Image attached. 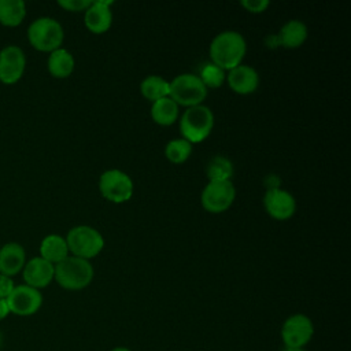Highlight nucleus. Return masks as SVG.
Wrapping results in <instances>:
<instances>
[{
	"instance_id": "obj_1",
	"label": "nucleus",
	"mask_w": 351,
	"mask_h": 351,
	"mask_svg": "<svg viewBox=\"0 0 351 351\" xmlns=\"http://www.w3.org/2000/svg\"><path fill=\"white\" fill-rule=\"evenodd\" d=\"M247 52L245 38L236 30H225L217 34L210 44L211 63L229 71L241 64Z\"/></svg>"
},
{
	"instance_id": "obj_2",
	"label": "nucleus",
	"mask_w": 351,
	"mask_h": 351,
	"mask_svg": "<svg viewBox=\"0 0 351 351\" xmlns=\"http://www.w3.org/2000/svg\"><path fill=\"white\" fill-rule=\"evenodd\" d=\"M95 276L93 266L89 261L69 255L55 265L53 280L67 291H80L86 288Z\"/></svg>"
},
{
	"instance_id": "obj_3",
	"label": "nucleus",
	"mask_w": 351,
	"mask_h": 351,
	"mask_svg": "<svg viewBox=\"0 0 351 351\" xmlns=\"http://www.w3.org/2000/svg\"><path fill=\"white\" fill-rule=\"evenodd\" d=\"M214 128V114L213 111L204 106H193L188 107L180 119V132L182 138L193 143H200L207 138Z\"/></svg>"
},
{
	"instance_id": "obj_4",
	"label": "nucleus",
	"mask_w": 351,
	"mask_h": 351,
	"mask_svg": "<svg viewBox=\"0 0 351 351\" xmlns=\"http://www.w3.org/2000/svg\"><path fill=\"white\" fill-rule=\"evenodd\" d=\"M64 32L56 19L41 16L34 19L27 27V40L30 45L41 52H52L62 47Z\"/></svg>"
},
{
	"instance_id": "obj_5",
	"label": "nucleus",
	"mask_w": 351,
	"mask_h": 351,
	"mask_svg": "<svg viewBox=\"0 0 351 351\" xmlns=\"http://www.w3.org/2000/svg\"><path fill=\"white\" fill-rule=\"evenodd\" d=\"M64 239L69 252L73 256L86 261L99 255L104 248V239L101 233L89 225H78L71 228Z\"/></svg>"
},
{
	"instance_id": "obj_6",
	"label": "nucleus",
	"mask_w": 351,
	"mask_h": 351,
	"mask_svg": "<svg viewBox=\"0 0 351 351\" xmlns=\"http://www.w3.org/2000/svg\"><path fill=\"white\" fill-rule=\"evenodd\" d=\"M207 88L196 74L184 73L169 81V97L174 100L178 107H193L203 104L207 96Z\"/></svg>"
},
{
	"instance_id": "obj_7",
	"label": "nucleus",
	"mask_w": 351,
	"mask_h": 351,
	"mask_svg": "<svg viewBox=\"0 0 351 351\" xmlns=\"http://www.w3.org/2000/svg\"><path fill=\"white\" fill-rule=\"evenodd\" d=\"M133 181L129 174L119 169H110L101 173L99 178V191L101 196L112 203L128 202L133 195Z\"/></svg>"
},
{
	"instance_id": "obj_8",
	"label": "nucleus",
	"mask_w": 351,
	"mask_h": 351,
	"mask_svg": "<svg viewBox=\"0 0 351 351\" xmlns=\"http://www.w3.org/2000/svg\"><path fill=\"white\" fill-rule=\"evenodd\" d=\"M236 197V189L230 180L208 181L200 195L202 206L206 211L219 214L230 208Z\"/></svg>"
},
{
	"instance_id": "obj_9",
	"label": "nucleus",
	"mask_w": 351,
	"mask_h": 351,
	"mask_svg": "<svg viewBox=\"0 0 351 351\" xmlns=\"http://www.w3.org/2000/svg\"><path fill=\"white\" fill-rule=\"evenodd\" d=\"M280 335L284 347L304 348L314 335L313 321L302 313L292 314L282 322Z\"/></svg>"
},
{
	"instance_id": "obj_10",
	"label": "nucleus",
	"mask_w": 351,
	"mask_h": 351,
	"mask_svg": "<svg viewBox=\"0 0 351 351\" xmlns=\"http://www.w3.org/2000/svg\"><path fill=\"white\" fill-rule=\"evenodd\" d=\"M10 313L21 317H29L36 314L43 304V295L38 289L26 284L15 285L10 296L7 298Z\"/></svg>"
},
{
	"instance_id": "obj_11",
	"label": "nucleus",
	"mask_w": 351,
	"mask_h": 351,
	"mask_svg": "<svg viewBox=\"0 0 351 351\" xmlns=\"http://www.w3.org/2000/svg\"><path fill=\"white\" fill-rule=\"evenodd\" d=\"M26 67V56L21 47L7 45L0 51V82L12 85L18 82Z\"/></svg>"
},
{
	"instance_id": "obj_12",
	"label": "nucleus",
	"mask_w": 351,
	"mask_h": 351,
	"mask_svg": "<svg viewBox=\"0 0 351 351\" xmlns=\"http://www.w3.org/2000/svg\"><path fill=\"white\" fill-rule=\"evenodd\" d=\"M263 206L266 213L277 221H287L296 211V200L292 193L277 186L266 191L263 196Z\"/></svg>"
},
{
	"instance_id": "obj_13",
	"label": "nucleus",
	"mask_w": 351,
	"mask_h": 351,
	"mask_svg": "<svg viewBox=\"0 0 351 351\" xmlns=\"http://www.w3.org/2000/svg\"><path fill=\"white\" fill-rule=\"evenodd\" d=\"M55 276V265L51 262L43 259L41 256H34L30 261H27L22 269V277L25 280V284L41 289L48 287Z\"/></svg>"
},
{
	"instance_id": "obj_14",
	"label": "nucleus",
	"mask_w": 351,
	"mask_h": 351,
	"mask_svg": "<svg viewBox=\"0 0 351 351\" xmlns=\"http://www.w3.org/2000/svg\"><path fill=\"white\" fill-rule=\"evenodd\" d=\"M112 1L99 0L92 1L84 11V23L86 29L95 34H101L111 27L112 23Z\"/></svg>"
},
{
	"instance_id": "obj_15",
	"label": "nucleus",
	"mask_w": 351,
	"mask_h": 351,
	"mask_svg": "<svg viewBox=\"0 0 351 351\" xmlns=\"http://www.w3.org/2000/svg\"><path fill=\"white\" fill-rule=\"evenodd\" d=\"M307 26L298 19H291L285 25L281 26L280 32L276 36H270L267 40H271V43H267L271 48L274 47H284V48H299L307 38Z\"/></svg>"
},
{
	"instance_id": "obj_16",
	"label": "nucleus",
	"mask_w": 351,
	"mask_h": 351,
	"mask_svg": "<svg viewBox=\"0 0 351 351\" xmlns=\"http://www.w3.org/2000/svg\"><path fill=\"white\" fill-rule=\"evenodd\" d=\"M226 81L233 92L250 95L259 86V74L254 67L241 63L228 71Z\"/></svg>"
},
{
	"instance_id": "obj_17",
	"label": "nucleus",
	"mask_w": 351,
	"mask_h": 351,
	"mask_svg": "<svg viewBox=\"0 0 351 351\" xmlns=\"http://www.w3.org/2000/svg\"><path fill=\"white\" fill-rule=\"evenodd\" d=\"M26 263L25 248L16 243H5L0 248V274L7 277H14L19 271H22Z\"/></svg>"
},
{
	"instance_id": "obj_18",
	"label": "nucleus",
	"mask_w": 351,
	"mask_h": 351,
	"mask_svg": "<svg viewBox=\"0 0 351 351\" xmlns=\"http://www.w3.org/2000/svg\"><path fill=\"white\" fill-rule=\"evenodd\" d=\"M75 60L70 51L64 48H58L52 52H49L47 67L52 77L55 78H67L74 71Z\"/></svg>"
},
{
	"instance_id": "obj_19",
	"label": "nucleus",
	"mask_w": 351,
	"mask_h": 351,
	"mask_svg": "<svg viewBox=\"0 0 351 351\" xmlns=\"http://www.w3.org/2000/svg\"><path fill=\"white\" fill-rule=\"evenodd\" d=\"M69 255L66 239L60 234H48L40 243V256L52 265L62 262Z\"/></svg>"
},
{
	"instance_id": "obj_20",
	"label": "nucleus",
	"mask_w": 351,
	"mask_h": 351,
	"mask_svg": "<svg viewBox=\"0 0 351 351\" xmlns=\"http://www.w3.org/2000/svg\"><path fill=\"white\" fill-rule=\"evenodd\" d=\"M178 104L171 100L169 96L159 99L151 106V118L155 123L160 126H170L178 118Z\"/></svg>"
},
{
	"instance_id": "obj_21",
	"label": "nucleus",
	"mask_w": 351,
	"mask_h": 351,
	"mask_svg": "<svg viewBox=\"0 0 351 351\" xmlns=\"http://www.w3.org/2000/svg\"><path fill=\"white\" fill-rule=\"evenodd\" d=\"M26 16L23 0H0V23L7 27L19 26Z\"/></svg>"
},
{
	"instance_id": "obj_22",
	"label": "nucleus",
	"mask_w": 351,
	"mask_h": 351,
	"mask_svg": "<svg viewBox=\"0 0 351 351\" xmlns=\"http://www.w3.org/2000/svg\"><path fill=\"white\" fill-rule=\"evenodd\" d=\"M141 95L151 103L169 96V81L160 75H148L140 84Z\"/></svg>"
},
{
	"instance_id": "obj_23",
	"label": "nucleus",
	"mask_w": 351,
	"mask_h": 351,
	"mask_svg": "<svg viewBox=\"0 0 351 351\" xmlns=\"http://www.w3.org/2000/svg\"><path fill=\"white\" fill-rule=\"evenodd\" d=\"M192 154V144L185 138H173L165 147V156L176 165L184 163Z\"/></svg>"
},
{
	"instance_id": "obj_24",
	"label": "nucleus",
	"mask_w": 351,
	"mask_h": 351,
	"mask_svg": "<svg viewBox=\"0 0 351 351\" xmlns=\"http://www.w3.org/2000/svg\"><path fill=\"white\" fill-rule=\"evenodd\" d=\"M232 174V162L225 156H214L207 165V177L210 181H228Z\"/></svg>"
},
{
	"instance_id": "obj_25",
	"label": "nucleus",
	"mask_w": 351,
	"mask_h": 351,
	"mask_svg": "<svg viewBox=\"0 0 351 351\" xmlns=\"http://www.w3.org/2000/svg\"><path fill=\"white\" fill-rule=\"evenodd\" d=\"M199 78L202 80V82L204 84V86L208 88H218L223 84V81L226 80V73L223 69L218 67L214 63H207L202 71Z\"/></svg>"
},
{
	"instance_id": "obj_26",
	"label": "nucleus",
	"mask_w": 351,
	"mask_h": 351,
	"mask_svg": "<svg viewBox=\"0 0 351 351\" xmlns=\"http://www.w3.org/2000/svg\"><path fill=\"white\" fill-rule=\"evenodd\" d=\"M90 3L92 0H59L58 5H60L66 11L78 12V11H85L90 5Z\"/></svg>"
},
{
	"instance_id": "obj_27",
	"label": "nucleus",
	"mask_w": 351,
	"mask_h": 351,
	"mask_svg": "<svg viewBox=\"0 0 351 351\" xmlns=\"http://www.w3.org/2000/svg\"><path fill=\"white\" fill-rule=\"evenodd\" d=\"M240 5L245 8L248 12L261 14L269 8L270 1L269 0H241Z\"/></svg>"
},
{
	"instance_id": "obj_28",
	"label": "nucleus",
	"mask_w": 351,
	"mask_h": 351,
	"mask_svg": "<svg viewBox=\"0 0 351 351\" xmlns=\"http://www.w3.org/2000/svg\"><path fill=\"white\" fill-rule=\"evenodd\" d=\"M14 288H15V284H14L12 278L0 274V298L7 299Z\"/></svg>"
},
{
	"instance_id": "obj_29",
	"label": "nucleus",
	"mask_w": 351,
	"mask_h": 351,
	"mask_svg": "<svg viewBox=\"0 0 351 351\" xmlns=\"http://www.w3.org/2000/svg\"><path fill=\"white\" fill-rule=\"evenodd\" d=\"M10 307H8V303H7V299H1L0 298V321L7 318L10 315Z\"/></svg>"
},
{
	"instance_id": "obj_30",
	"label": "nucleus",
	"mask_w": 351,
	"mask_h": 351,
	"mask_svg": "<svg viewBox=\"0 0 351 351\" xmlns=\"http://www.w3.org/2000/svg\"><path fill=\"white\" fill-rule=\"evenodd\" d=\"M281 351H306V350L299 348V347H284Z\"/></svg>"
},
{
	"instance_id": "obj_31",
	"label": "nucleus",
	"mask_w": 351,
	"mask_h": 351,
	"mask_svg": "<svg viewBox=\"0 0 351 351\" xmlns=\"http://www.w3.org/2000/svg\"><path fill=\"white\" fill-rule=\"evenodd\" d=\"M110 351H132V350H129L128 347H122V346H119V347H114L112 350H110Z\"/></svg>"
},
{
	"instance_id": "obj_32",
	"label": "nucleus",
	"mask_w": 351,
	"mask_h": 351,
	"mask_svg": "<svg viewBox=\"0 0 351 351\" xmlns=\"http://www.w3.org/2000/svg\"><path fill=\"white\" fill-rule=\"evenodd\" d=\"M1 344H3V335H1V332H0V347H1Z\"/></svg>"
}]
</instances>
